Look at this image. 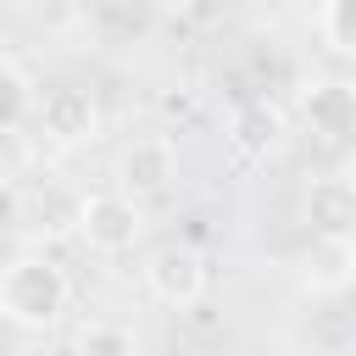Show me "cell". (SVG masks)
<instances>
[{
  "label": "cell",
  "mask_w": 356,
  "mask_h": 356,
  "mask_svg": "<svg viewBox=\"0 0 356 356\" xmlns=\"http://www.w3.org/2000/svg\"><path fill=\"white\" fill-rule=\"evenodd\" d=\"M67 306V278L50 267V261H11L0 273V312L17 317V323H56Z\"/></svg>",
  "instance_id": "obj_1"
},
{
  "label": "cell",
  "mask_w": 356,
  "mask_h": 356,
  "mask_svg": "<svg viewBox=\"0 0 356 356\" xmlns=\"http://www.w3.org/2000/svg\"><path fill=\"white\" fill-rule=\"evenodd\" d=\"M83 234H89V245H100V250H128L134 234H139L134 200H128V195H95V200L83 206Z\"/></svg>",
  "instance_id": "obj_2"
},
{
  "label": "cell",
  "mask_w": 356,
  "mask_h": 356,
  "mask_svg": "<svg viewBox=\"0 0 356 356\" xmlns=\"http://www.w3.org/2000/svg\"><path fill=\"white\" fill-rule=\"evenodd\" d=\"M306 206H312V222H317L328 239H345V234L356 228V184H350V178H323V184H312Z\"/></svg>",
  "instance_id": "obj_3"
},
{
  "label": "cell",
  "mask_w": 356,
  "mask_h": 356,
  "mask_svg": "<svg viewBox=\"0 0 356 356\" xmlns=\"http://www.w3.org/2000/svg\"><path fill=\"white\" fill-rule=\"evenodd\" d=\"M150 284H156V295H167V300H195V295L206 289V267H200L195 250H161V256L150 261Z\"/></svg>",
  "instance_id": "obj_4"
},
{
  "label": "cell",
  "mask_w": 356,
  "mask_h": 356,
  "mask_svg": "<svg viewBox=\"0 0 356 356\" xmlns=\"http://www.w3.org/2000/svg\"><path fill=\"white\" fill-rule=\"evenodd\" d=\"M44 128H50L56 139H83V134L95 128L89 95H83V89H50V95H44Z\"/></svg>",
  "instance_id": "obj_5"
},
{
  "label": "cell",
  "mask_w": 356,
  "mask_h": 356,
  "mask_svg": "<svg viewBox=\"0 0 356 356\" xmlns=\"http://www.w3.org/2000/svg\"><path fill=\"white\" fill-rule=\"evenodd\" d=\"M167 178H172V156H167L161 139H145L122 156V184L128 189H161Z\"/></svg>",
  "instance_id": "obj_6"
},
{
  "label": "cell",
  "mask_w": 356,
  "mask_h": 356,
  "mask_svg": "<svg viewBox=\"0 0 356 356\" xmlns=\"http://www.w3.org/2000/svg\"><path fill=\"white\" fill-rule=\"evenodd\" d=\"M306 117L317 122V134H345L356 122V95L339 89V83H323L312 100H306Z\"/></svg>",
  "instance_id": "obj_7"
},
{
  "label": "cell",
  "mask_w": 356,
  "mask_h": 356,
  "mask_svg": "<svg viewBox=\"0 0 356 356\" xmlns=\"http://www.w3.org/2000/svg\"><path fill=\"white\" fill-rule=\"evenodd\" d=\"M83 356H134V334L128 328H111V323H89L83 339H78Z\"/></svg>",
  "instance_id": "obj_8"
},
{
  "label": "cell",
  "mask_w": 356,
  "mask_h": 356,
  "mask_svg": "<svg viewBox=\"0 0 356 356\" xmlns=\"http://www.w3.org/2000/svg\"><path fill=\"white\" fill-rule=\"evenodd\" d=\"M22 106H28V89H22L17 67L0 61V134H11V122L22 117Z\"/></svg>",
  "instance_id": "obj_9"
},
{
  "label": "cell",
  "mask_w": 356,
  "mask_h": 356,
  "mask_svg": "<svg viewBox=\"0 0 356 356\" xmlns=\"http://www.w3.org/2000/svg\"><path fill=\"white\" fill-rule=\"evenodd\" d=\"M323 28H328V39L339 50H356V0H334L328 17H323Z\"/></svg>",
  "instance_id": "obj_10"
},
{
  "label": "cell",
  "mask_w": 356,
  "mask_h": 356,
  "mask_svg": "<svg viewBox=\"0 0 356 356\" xmlns=\"http://www.w3.org/2000/svg\"><path fill=\"white\" fill-rule=\"evenodd\" d=\"M350 184H356V167H350Z\"/></svg>",
  "instance_id": "obj_11"
}]
</instances>
